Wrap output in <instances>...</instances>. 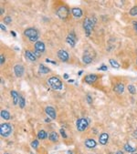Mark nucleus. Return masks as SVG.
I'll return each instance as SVG.
<instances>
[{
	"label": "nucleus",
	"mask_w": 137,
	"mask_h": 154,
	"mask_svg": "<svg viewBox=\"0 0 137 154\" xmlns=\"http://www.w3.org/2000/svg\"><path fill=\"white\" fill-rule=\"evenodd\" d=\"M88 126H89V120L84 118H80L76 121V127L79 131H84L88 128Z\"/></svg>",
	"instance_id": "39448f33"
},
{
	"label": "nucleus",
	"mask_w": 137,
	"mask_h": 154,
	"mask_svg": "<svg viewBox=\"0 0 137 154\" xmlns=\"http://www.w3.org/2000/svg\"><path fill=\"white\" fill-rule=\"evenodd\" d=\"M63 78H64L65 79H68V74H64V76H63Z\"/></svg>",
	"instance_id": "4c0bfd02"
},
{
	"label": "nucleus",
	"mask_w": 137,
	"mask_h": 154,
	"mask_svg": "<svg viewBox=\"0 0 137 154\" xmlns=\"http://www.w3.org/2000/svg\"><path fill=\"white\" fill-rule=\"evenodd\" d=\"M58 58H59V60H61L63 62H66L68 60V58H69V56H68V52L65 51V50H63V49H59L58 51Z\"/></svg>",
	"instance_id": "6e6552de"
},
{
	"label": "nucleus",
	"mask_w": 137,
	"mask_h": 154,
	"mask_svg": "<svg viewBox=\"0 0 137 154\" xmlns=\"http://www.w3.org/2000/svg\"><path fill=\"white\" fill-rule=\"evenodd\" d=\"M48 137V134H47V132L45 131V130H41L38 131V138L39 139V140H45L46 138Z\"/></svg>",
	"instance_id": "4be33fe9"
},
{
	"label": "nucleus",
	"mask_w": 137,
	"mask_h": 154,
	"mask_svg": "<svg viewBox=\"0 0 137 154\" xmlns=\"http://www.w3.org/2000/svg\"><path fill=\"white\" fill-rule=\"evenodd\" d=\"M95 18H89V17H87L85 18V20L83 22V28H84V30H85V33H86V36L87 37H89L91 33V30H92L93 27H94V24H95Z\"/></svg>",
	"instance_id": "f257e3e1"
},
{
	"label": "nucleus",
	"mask_w": 137,
	"mask_h": 154,
	"mask_svg": "<svg viewBox=\"0 0 137 154\" xmlns=\"http://www.w3.org/2000/svg\"><path fill=\"white\" fill-rule=\"evenodd\" d=\"M130 15L131 16H137V6H135V7H132L130 9Z\"/></svg>",
	"instance_id": "cd10ccee"
},
{
	"label": "nucleus",
	"mask_w": 137,
	"mask_h": 154,
	"mask_svg": "<svg viewBox=\"0 0 137 154\" xmlns=\"http://www.w3.org/2000/svg\"><path fill=\"white\" fill-rule=\"evenodd\" d=\"M68 154H72V152H71L70 151H68Z\"/></svg>",
	"instance_id": "c03bdc74"
},
{
	"label": "nucleus",
	"mask_w": 137,
	"mask_h": 154,
	"mask_svg": "<svg viewBox=\"0 0 137 154\" xmlns=\"http://www.w3.org/2000/svg\"><path fill=\"white\" fill-rule=\"evenodd\" d=\"M124 150H125L126 151H128V152H131V153H133V152H134V151H136L135 148L132 147L130 144H128V143L124 145Z\"/></svg>",
	"instance_id": "b1692460"
},
{
	"label": "nucleus",
	"mask_w": 137,
	"mask_h": 154,
	"mask_svg": "<svg viewBox=\"0 0 137 154\" xmlns=\"http://www.w3.org/2000/svg\"><path fill=\"white\" fill-rule=\"evenodd\" d=\"M108 140H109V135L107 133H102L100 135V138H99L100 144H102V145H106L107 142H108Z\"/></svg>",
	"instance_id": "4468645a"
},
{
	"label": "nucleus",
	"mask_w": 137,
	"mask_h": 154,
	"mask_svg": "<svg viewBox=\"0 0 137 154\" xmlns=\"http://www.w3.org/2000/svg\"><path fill=\"white\" fill-rule=\"evenodd\" d=\"M109 62H110V64H111V66H112L113 68H114V69H119V68H120V64H119L116 60H114V59H110Z\"/></svg>",
	"instance_id": "393cba45"
},
{
	"label": "nucleus",
	"mask_w": 137,
	"mask_h": 154,
	"mask_svg": "<svg viewBox=\"0 0 137 154\" xmlns=\"http://www.w3.org/2000/svg\"><path fill=\"white\" fill-rule=\"evenodd\" d=\"M11 34H12L13 37H16V36H17V35H16V32H14V31H11Z\"/></svg>",
	"instance_id": "58836bf2"
},
{
	"label": "nucleus",
	"mask_w": 137,
	"mask_h": 154,
	"mask_svg": "<svg viewBox=\"0 0 137 154\" xmlns=\"http://www.w3.org/2000/svg\"><path fill=\"white\" fill-rule=\"evenodd\" d=\"M1 117L3 118L4 120H8L10 119V113L8 112L7 110H2L1 111Z\"/></svg>",
	"instance_id": "5701e85b"
},
{
	"label": "nucleus",
	"mask_w": 137,
	"mask_h": 154,
	"mask_svg": "<svg viewBox=\"0 0 137 154\" xmlns=\"http://www.w3.org/2000/svg\"><path fill=\"white\" fill-rule=\"evenodd\" d=\"M10 95H11V97H12V99H13L14 105H17V103L19 102V98H20V95H19L17 91H15V90H11Z\"/></svg>",
	"instance_id": "2eb2a0df"
},
{
	"label": "nucleus",
	"mask_w": 137,
	"mask_h": 154,
	"mask_svg": "<svg viewBox=\"0 0 137 154\" xmlns=\"http://www.w3.org/2000/svg\"><path fill=\"white\" fill-rule=\"evenodd\" d=\"M24 67L20 65V64H17V65L14 67V72H15V75L17 76V78H21L23 76V74H24Z\"/></svg>",
	"instance_id": "0eeeda50"
},
{
	"label": "nucleus",
	"mask_w": 137,
	"mask_h": 154,
	"mask_svg": "<svg viewBox=\"0 0 137 154\" xmlns=\"http://www.w3.org/2000/svg\"><path fill=\"white\" fill-rule=\"evenodd\" d=\"M4 12H5V10H4L3 8H2V7H1V13H0V14L2 15V14H3V13H4Z\"/></svg>",
	"instance_id": "79ce46f5"
},
{
	"label": "nucleus",
	"mask_w": 137,
	"mask_h": 154,
	"mask_svg": "<svg viewBox=\"0 0 137 154\" xmlns=\"http://www.w3.org/2000/svg\"><path fill=\"white\" fill-rule=\"evenodd\" d=\"M59 132H60V134H61L62 137L64 138V139L67 138V134L65 133V130H64V129H60V130H59Z\"/></svg>",
	"instance_id": "2f4dec72"
},
{
	"label": "nucleus",
	"mask_w": 137,
	"mask_h": 154,
	"mask_svg": "<svg viewBox=\"0 0 137 154\" xmlns=\"http://www.w3.org/2000/svg\"><path fill=\"white\" fill-rule=\"evenodd\" d=\"M25 57L29 60V61H32L34 62L37 60V56L35 55V53H33V52L29 51V50H26L25 51Z\"/></svg>",
	"instance_id": "ddd939ff"
},
{
	"label": "nucleus",
	"mask_w": 137,
	"mask_h": 154,
	"mask_svg": "<svg viewBox=\"0 0 137 154\" xmlns=\"http://www.w3.org/2000/svg\"><path fill=\"white\" fill-rule=\"evenodd\" d=\"M113 90L118 94H122V93H123V90H124V85L123 83H119L114 87Z\"/></svg>",
	"instance_id": "a211bd4d"
},
{
	"label": "nucleus",
	"mask_w": 137,
	"mask_h": 154,
	"mask_svg": "<svg viewBox=\"0 0 137 154\" xmlns=\"http://www.w3.org/2000/svg\"><path fill=\"white\" fill-rule=\"evenodd\" d=\"M45 111H46V113L48 114V116L49 117L51 120H55V119H56L57 115H56V111H55V110H54V108H53V107H50V106L46 107Z\"/></svg>",
	"instance_id": "1a4fd4ad"
},
{
	"label": "nucleus",
	"mask_w": 137,
	"mask_h": 154,
	"mask_svg": "<svg viewBox=\"0 0 137 154\" xmlns=\"http://www.w3.org/2000/svg\"><path fill=\"white\" fill-rule=\"evenodd\" d=\"M116 154H123V151H118L116 152Z\"/></svg>",
	"instance_id": "ea45409f"
},
{
	"label": "nucleus",
	"mask_w": 137,
	"mask_h": 154,
	"mask_svg": "<svg viewBox=\"0 0 137 154\" xmlns=\"http://www.w3.org/2000/svg\"><path fill=\"white\" fill-rule=\"evenodd\" d=\"M48 82V84L50 85V87H51L52 89H55V90H61L62 88H63L62 82L57 77H51V78H49Z\"/></svg>",
	"instance_id": "f03ea898"
},
{
	"label": "nucleus",
	"mask_w": 137,
	"mask_h": 154,
	"mask_svg": "<svg viewBox=\"0 0 137 154\" xmlns=\"http://www.w3.org/2000/svg\"><path fill=\"white\" fill-rule=\"evenodd\" d=\"M46 62H48V63H51V64H53V65H56L57 63L55 61H52V60H50V59H48V58H46Z\"/></svg>",
	"instance_id": "f704fd0d"
},
{
	"label": "nucleus",
	"mask_w": 137,
	"mask_h": 154,
	"mask_svg": "<svg viewBox=\"0 0 137 154\" xmlns=\"http://www.w3.org/2000/svg\"><path fill=\"white\" fill-rule=\"evenodd\" d=\"M97 79H98V76L97 75H95V74H90V75H87L84 78V81L86 83H88V84H93Z\"/></svg>",
	"instance_id": "9b49d317"
},
{
	"label": "nucleus",
	"mask_w": 137,
	"mask_h": 154,
	"mask_svg": "<svg viewBox=\"0 0 137 154\" xmlns=\"http://www.w3.org/2000/svg\"><path fill=\"white\" fill-rule=\"evenodd\" d=\"M38 71H39V73H41V74H48V72L50 71V69H48V67L43 65V64H40V65H39V68H38Z\"/></svg>",
	"instance_id": "6ab92c4d"
},
{
	"label": "nucleus",
	"mask_w": 137,
	"mask_h": 154,
	"mask_svg": "<svg viewBox=\"0 0 137 154\" xmlns=\"http://www.w3.org/2000/svg\"><path fill=\"white\" fill-rule=\"evenodd\" d=\"M48 139H49V140H51L52 142H56V141H58V133H57V132H55V131L50 132L49 135H48Z\"/></svg>",
	"instance_id": "aec40b11"
},
{
	"label": "nucleus",
	"mask_w": 137,
	"mask_h": 154,
	"mask_svg": "<svg viewBox=\"0 0 137 154\" xmlns=\"http://www.w3.org/2000/svg\"><path fill=\"white\" fill-rule=\"evenodd\" d=\"M107 69H108V68L105 65H102L100 68H98V70H103V71H106Z\"/></svg>",
	"instance_id": "7c9ffc66"
},
{
	"label": "nucleus",
	"mask_w": 137,
	"mask_h": 154,
	"mask_svg": "<svg viewBox=\"0 0 137 154\" xmlns=\"http://www.w3.org/2000/svg\"><path fill=\"white\" fill-rule=\"evenodd\" d=\"M0 27H1V29H2V30H4V31H6V30H7V28H6V27H5V26H4L3 24H1V25H0Z\"/></svg>",
	"instance_id": "e433bc0d"
},
{
	"label": "nucleus",
	"mask_w": 137,
	"mask_h": 154,
	"mask_svg": "<svg viewBox=\"0 0 137 154\" xmlns=\"http://www.w3.org/2000/svg\"><path fill=\"white\" fill-rule=\"evenodd\" d=\"M66 41H67V43H68L70 47H75L76 37H75V35H74V33H69L68 36L67 37V38H66Z\"/></svg>",
	"instance_id": "9d476101"
},
{
	"label": "nucleus",
	"mask_w": 137,
	"mask_h": 154,
	"mask_svg": "<svg viewBox=\"0 0 137 154\" xmlns=\"http://www.w3.org/2000/svg\"><path fill=\"white\" fill-rule=\"evenodd\" d=\"M133 154H137V153H133Z\"/></svg>",
	"instance_id": "49530a36"
},
{
	"label": "nucleus",
	"mask_w": 137,
	"mask_h": 154,
	"mask_svg": "<svg viewBox=\"0 0 137 154\" xmlns=\"http://www.w3.org/2000/svg\"><path fill=\"white\" fill-rule=\"evenodd\" d=\"M4 63H5V56L1 55L0 56V64H1V65H3Z\"/></svg>",
	"instance_id": "473e14b6"
},
{
	"label": "nucleus",
	"mask_w": 137,
	"mask_h": 154,
	"mask_svg": "<svg viewBox=\"0 0 137 154\" xmlns=\"http://www.w3.org/2000/svg\"><path fill=\"white\" fill-rule=\"evenodd\" d=\"M82 60H83V62L85 64H90V63H91V61H92V57L91 55H89V54L85 53L83 55V57H82Z\"/></svg>",
	"instance_id": "412c9836"
},
{
	"label": "nucleus",
	"mask_w": 137,
	"mask_h": 154,
	"mask_svg": "<svg viewBox=\"0 0 137 154\" xmlns=\"http://www.w3.org/2000/svg\"><path fill=\"white\" fill-rule=\"evenodd\" d=\"M4 154H8V153H4Z\"/></svg>",
	"instance_id": "a18cd8bd"
},
{
	"label": "nucleus",
	"mask_w": 137,
	"mask_h": 154,
	"mask_svg": "<svg viewBox=\"0 0 137 154\" xmlns=\"http://www.w3.org/2000/svg\"><path fill=\"white\" fill-rule=\"evenodd\" d=\"M24 35L26 37H27L28 39H29V38H35V37H38V32L36 28H27V29L24 31Z\"/></svg>",
	"instance_id": "423d86ee"
},
{
	"label": "nucleus",
	"mask_w": 137,
	"mask_h": 154,
	"mask_svg": "<svg viewBox=\"0 0 137 154\" xmlns=\"http://www.w3.org/2000/svg\"><path fill=\"white\" fill-rule=\"evenodd\" d=\"M71 14L75 17L79 18V17H80L82 16V10L79 7H73L71 9Z\"/></svg>",
	"instance_id": "dca6fc26"
},
{
	"label": "nucleus",
	"mask_w": 137,
	"mask_h": 154,
	"mask_svg": "<svg viewBox=\"0 0 137 154\" xmlns=\"http://www.w3.org/2000/svg\"><path fill=\"white\" fill-rule=\"evenodd\" d=\"M82 74V70H80V71L79 72V75H81Z\"/></svg>",
	"instance_id": "37998d69"
},
{
	"label": "nucleus",
	"mask_w": 137,
	"mask_h": 154,
	"mask_svg": "<svg viewBox=\"0 0 137 154\" xmlns=\"http://www.w3.org/2000/svg\"><path fill=\"white\" fill-rule=\"evenodd\" d=\"M87 101H88L89 104H91V102H92V99H91V97L90 95H87Z\"/></svg>",
	"instance_id": "72a5a7b5"
},
{
	"label": "nucleus",
	"mask_w": 137,
	"mask_h": 154,
	"mask_svg": "<svg viewBox=\"0 0 137 154\" xmlns=\"http://www.w3.org/2000/svg\"><path fill=\"white\" fill-rule=\"evenodd\" d=\"M96 141L92 139H88V140H86L85 141V146L87 148H89V149H93V148L96 147Z\"/></svg>",
	"instance_id": "f3484780"
},
{
	"label": "nucleus",
	"mask_w": 137,
	"mask_h": 154,
	"mask_svg": "<svg viewBox=\"0 0 137 154\" xmlns=\"http://www.w3.org/2000/svg\"><path fill=\"white\" fill-rule=\"evenodd\" d=\"M128 91L131 93V94H135L136 93V89H135V87L134 85H129L128 86Z\"/></svg>",
	"instance_id": "bb28decb"
},
{
	"label": "nucleus",
	"mask_w": 137,
	"mask_h": 154,
	"mask_svg": "<svg viewBox=\"0 0 137 154\" xmlns=\"http://www.w3.org/2000/svg\"><path fill=\"white\" fill-rule=\"evenodd\" d=\"M12 133V126L9 123H3L0 125V134L4 138L9 137Z\"/></svg>",
	"instance_id": "7ed1b4c3"
},
{
	"label": "nucleus",
	"mask_w": 137,
	"mask_h": 154,
	"mask_svg": "<svg viewBox=\"0 0 137 154\" xmlns=\"http://www.w3.org/2000/svg\"><path fill=\"white\" fill-rule=\"evenodd\" d=\"M18 104H19V106H20L21 109H24L25 106H26V99H24V97L20 96V98H19V102H18Z\"/></svg>",
	"instance_id": "a878e982"
},
{
	"label": "nucleus",
	"mask_w": 137,
	"mask_h": 154,
	"mask_svg": "<svg viewBox=\"0 0 137 154\" xmlns=\"http://www.w3.org/2000/svg\"><path fill=\"white\" fill-rule=\"evenodd\" d=\"M68 15H69V10H68V8L66 6H60L57 9V16L62 20L68 18Z\"/></svg>",
	"instance_id": "20e7f679"
},
{
	"label": "nucleus",
	"mask_w": 137,
	"mask_h": 154,
	"mask_svg": "<svg viewBox=\"0 0 137 154\" xmlns=\"http://www.w3.org/2000/svg\"><path fill=\"white\" fill-rule=\"evenodd\" d=\"M45 121H46L47 123H48V122L50 121V119H46V120H45Z\"/></svg>",
	"instance_id": "a19ab883"
},
{
	"label": "nucleus",
	"mask_w": 137,
	"mask_h": 154,
	"mask_svg": "<svg viewBox=\"0 0 137 154\" xmlns=\"http://www.w3.org/2000/svg\"><path fill=\"white\" fill-rule=\"evenodd\" d=\"M136 64H137V60H136Z\"/></svg>",
	"instance_id": "de8ad7c7"
},
{
	"label": "nucleus",
	"mask_w": 137,
	"mask_h": 154,
	"mask_svg": "<svg viewBox=\"0 0 137 154\" xmlns=\"http://www.w3.org/2000/svg\"><path fill=\"white\" fill-rule=\"evenodd\" d=\"M35 51H38L39 53H43L45 51V45L42 41H37L34 45Z\"/></svg>",
	"instance_id": "f8f14e48"
},
{
	"label": "nucleus",
	"mask_w": 137,
	"mask_h": 154,
	"mask_svg": "<svg viewBox=\"0 0 137 154\" xmlns=\"http://www.w3.org/2000/svg\"><path fill=\"white\" fill-rule=\"evenodd\" d=\"M38 140H33L32 142H31V147L33 148V149H37V148L38 147Z\"/></svg>",
	"instance_id": "c756f323"
},
{
	"label": "nucleus",
	"mask_w": 137,
	"mask_h": 154,
	"mask_svg": "<svg viewBox=\"0 0 137 154\" xmlns=\"http://www.w3.org/2000/svg\"><path fill=\"white\" fill-rule=\"evenodd\" d=\"M133 25H134V30L137 32V22H136V21H134V22H133Z\"/></svg>",
	"instance_id": "c9c22d12"
},
{
	"label": "nucleus",
	"mask_w": 137,
	"mask_h": 154,
	"mask_svg": "<svg viewBox=\"0 0 137 154\" xmlns=\"http://www.w3.org/2000/svg\"><path fill=\"white\" fill-rule=\"evenodd\" d=\"M11 21H12V18H11V17H9V16H7V17H4V23H6V24H10Z\"/></svg>",
	"instance_id": "c85d7f7f"
}]
</instances>
